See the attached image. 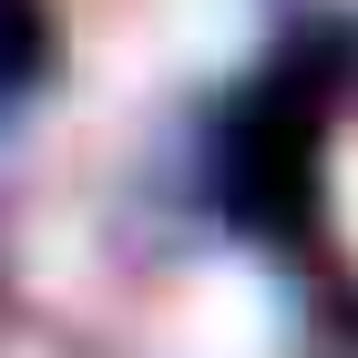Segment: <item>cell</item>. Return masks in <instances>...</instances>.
<instances>
[{
    "mask_svg": "<svg viewBox=\"0 0 358 358\" xmlns=\"http://www.w3.org/2000/svg\"><path fill=\"white\" fill-rule=\"evenodd\" d=\"M276 338H287V317H276V297L256 287V276H194L185 297H174L164 317V358H276Z\"/></svg>",
    "mask_w": 358,
    "mask_h": 358,
    "instance_id": "6da1fadb",
    "label": "cell"
},
{
    "mask_svg": "<svg viewBox=\"0 0 358 358\" xmlns=\"http://www.w3.org/2000/svg\"><path fill=\"white\" fill-rule=\"evenodd\" d=\"M154 31H164L185 62H236L246 31H256V10L246 0H154Z\"/></svg>",
    "mask_w": 358,
    "mask_h": 358,
    "instance_id": "7a4b0ae2",
    "label": "cell"
},
{
    "mask_svg": "<svg viewBox=\"0 0 358 358\" xmlns=\"http://www.w3.org/2000/svg\"><path fill=\"white\" fill-rule=\"evenodd\" d=\"M338 236H348V256H358V143L338 154Z\"/></svg>",
    "mask_w": 358,
    "mask_h": 358,
    "instance_id": "3957f363",
    "label": "cell"
}]
</instances>
